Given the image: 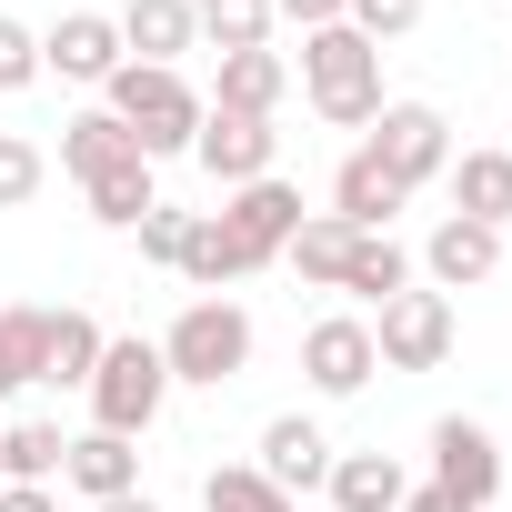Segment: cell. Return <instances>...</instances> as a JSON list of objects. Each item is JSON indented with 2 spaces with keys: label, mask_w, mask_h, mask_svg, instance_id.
<instances>
[{
  "label": "cell",
  "mask_w": 512,
  "mask_h": 512,
  "mask_svg": "<svg viewBox=\"0 0 512 512\" xmlns=\"http://www.w3.org/2000/svg\"><path fill=\"white\" fill-rule=\"evenodd\" d=\"M302 91H312V111H322L332 131H372V121H382V51H372L352 21L302 31Z\"/></svg>",
  "instance_id": "cell-1"
},
{
  "label": "cell",
  "mask_w": 512,
  "mask_h": 512,
  "mask_svg": "<svg viewBox=\"0 0 512 512\" xmlns=\"http://www.w3.org/2000/svg\"><path fill=\"white\" fill-rule=\"evenodd\" d=\"M101 111L141 141V161H171V151H191V131H201V91H191L181 71H151V61H121V71L101 81Z\"/></svg>",
  "instance_id": "cell-2"
},
{
  "label": "cell",
  "mask_w": 512,
  "mask_h": 512,
  "mask_svg": "<svg viewBox=\"0 0 512 512\" xmlns=\"http://www.w3.org/2000/svg\"><path fill=\"white\" fill-rule=\"evenodd\" d=\"M161 362H171V382H201V392L241 382V372H251V312H241L231 292L181 302V322L161 332Z\"/></svg>",
  "instance_id": "cell-3"
},
{
  "label": "cell",
  "mask_w": 512,
  "mask_h": 512,
  "mask_svg": "<svg viewBox=\"0 0 512 512\" xmlns=\"http://www.w3.org/2000/svg\"><path fill=\"white\" fill-rule=\"evenodd\" d=\"M91 432H121V442H141L151 422H161V402H171V362H161V342H101V362H91Z\"/></svg>",
  "instance_id": "cell-4"
},
{
  "label": "cell",
  "mask_w": 512,
  "mask_h": 512,
  "mask_svg": "<svg viewBox=\"0 0 512 512\" xmlns=\"http://www.w3.org/2000/svg\"><path fill=\"white\" fill-rule=\"evenodd\" d=\"M211 221L231 231L241 272H262V262H282V251H292V231H302L312 211H302V191L272 171V181H241V191H221V211H211Z\"/></svg>",
  "instance_id": "cell-5"
},
{
  "label": "cell",
  "mask_w": 512,
  "mask_h": 512,
  "mask_svg": "<svg viewBox=\"0 0 512 512\" xmlns=\"http://www.w3.org/2000/svg\"><path fill=\"white\" fill-rule=\"evenodd\" d=\"M452 292H392L382 322H372V362L382 372H442L452 362Z\"/></svg>",
  "instance_id": "cell-6"
},
{
  "label": "cell",
  "mask_w": 512,
  "mask_h": 512,
  "mask_svg": "<svg viewBox=\"0 0 512 512\" xmlns=\"http://www.w3.org/2000/svg\"><path fill=\"white\" fill-rule=\"evenodd\" d=\"M402 191H422V181H442L452 171V121L432 111V101H382V121H372V141H362Z\"/></svg>",
  "instance_id": "cell-7"
},
{
  "label": "cell",
  "mask_w": 512,
  "mask_h": 512,
  "mask_svg": "<svg viewBox=\"0 0 512 512\" xmlns=\"http://www.w3.org/2000/svg\"><path fill=\"white\" fill-rule=\"evenodd\" d=\"M432 492H452L462 512H492L502 502V442L472 412H442L432 422Z\"/></svg>",
  "instance_id": "cell-8"
},
{
  "label": "cell",
  "mask_w": 512,
  "mask_h": 512,
  "mask_svg": "<svg viewBox=\"0 0 512 512\" xmlns=\"http://www.w3.org/2000/svg\"><path fill=\"white\" fill-rule=\"evenodd\" d=\"M372 372H382V362H372V322H362V312H322V322L302 332V382H312L322 402H352Z\"/></svg>",
  "instance_id": "cell-9"
},
{
  "label": "cell",
  "mask_w": 512,
  "mask_h": 512,
  "mask_svg": "<svg viewBox=\"0 0 512 512\" xmlns=\"http://www.w3.org/2000/svg\"><path fill=\"white\" fill-rule=\"evenodd\" d=\"M272 151H282V131H272V121H241V111H211V101H201L191 161H201L221 191H241V181H272Z\"/></svg>",
  "instance_id": "cell-10"
},
{
  "label": "cell",
  "mask_w": 512,
  "mask_h": 512,
  "mask_svg": "<svg viewBox=\"0 0 512 512\" xmlns=\"http://www.w3.org/2000/svg\"><path fill=\"white\" fill-rule=\"evenodd\" d=\"M121 61H131V51H121V21H111V11H61V21L41 31V71H51V81H91V91H101Z\"/></svg>",
  "instance_id": "cell-11"
},
{
  "label": "cell",
  "mask_w": 512,
  "mask_h": 512,
  "mask_svg": "<svg viewBox=\"0 0 512 512\" xmlns=\"http://www.w3.org/2000/svg\"><path fill=\"white\" fill-rule=\"evenodd\" d=\"M251 472L282 482V492H322V482H332L322 422H312V412H272V422H262V462H251Z\"/></svg>",
  "instance_id": "cell-12"
},
{
  "label": "cell",
  "mask_w": 512,
  "mask_h": 512,
  "mask_svg": "<svg viewBox=\"0 0 512 512\" xmlns=\"http://www.w3.org/2000/svg\"><path fill=\"white\" fill-rule=\"evenodd\" d=\"M422 272H432V292H482L492 272H502V231H482V221H432V241H422Z\"/></svg>",
  "instance_id": "cell-13"
},
{
  "label": "cell",
  "mask_w": 512,
  "mask_h": 512,
  "mask_svg": "<svg viewBox=\"0 0 512 512\" xmlns=\"http://www.w3.org/2000/svg\"><path fill=\"white\" fill-rule=\"evenodd\" d=\"M121 51L131 61H151V71H181V51H201V31H191V0H121Z\"/></svg>",
  "instance_id": "cell-14"
},
{
  "label": "cell",
  "mask_w": 512,
  "mask_h": 512,
  "mask_svg": "<svg viewBox=\"0 0 512 512\" xmlns=\"http://www.w3.org/2000/svg\"><path fill=\"white\" fill-rule=\"evenodd\" d=\"M61 482H71L81 502H121V492H141V452H131L121 432H71Z\"/></svg>",
  "instance_id": "cell-15"
},
{
  "label": "cell",
  "mask_w": 512,
  "mask_h": 512,
  "mask_svg": "<svg viewBox=\"0 0 512 512\" xmlns=\"http://www.w3.org/2000/svg\"><path fill=\"white\" fill-rule=\"evenodd\" d=\"M282 91H292V61H282V51H221V91H211V111L272 121V111H282Z\"/></svg>",
  "instance_id": "cell-16"
},
{
  "label": "cell",
  "mask_w": 512,
  "mask_h": 512,
  "mask_svg": "<svg viewBox=\"0 0 512 512\" xmlns=\"http://www.w3.org/2000/svg\"><path fill=\"white\" fill-rule=\"evenodd\" d=\"M412 191L372 161V151H352L342 171H332V221H352V231H392V211H402Z\"/></svg>",
  "instance_id": "cell-17"
},
{
  "label": "cell",
  "mask_w": 512,
  "mask_h": 512,
  "mask_svg": "<svg viewBox=\"0 0 512 512\" xmlns=\"http://www.w3.org/2000/svg\"><path fill=\"white\" fill-rule=\"evenodd\" d=\"M332 512H402V492H412V472L392 462V452H332Z\"/></svg>",
  "instance_id": "cell-18"
},
{
  "label": "cell",
  "mask_w": 512,
  "mask_h": 512,
  "mask_svg": "<svg viewBox=\"0 0 512 512\" xmlns=\"http://www.w3.org/2000/svg\"><path fill=\"white\" fill-rule=\"evenodd\" d=\"M452 211L462 221H482V231H502L512 221V151H452Z\"/></svg>",
  "instance_id": "cell-19"
},
{
  "label": "cell",
  "mask_w": 512,
  "mask_h": 512,
  "mask_svg": "<svg viewBox=\"0 0 512 512\" xmlns=\"http://www.w3.org/2000/svg\"><path fill=\"white\" fill-rule=\"evenodd\" d=\"M121 161H141V141H131L111 111H81V121H61V171H71V181H101V171H121Z\"/></svg>",
  "instance_id": "cell-20"
},
{
  "label": "cell",
  "mask_w": 512,
  "mask_h": 512,
  "mask_svg": "<svg viewBox=\"0 0 512 512\" xmlns=\"http://www.w3.org/2000/svg\"><path fill=\"white\" fill-rule=\"evenodd\" d=\"M342 292L382 312L392 292H412V251H402L392 231H362V241H352V262H342Z\"/></svg>",
  "instance_id": "cell-21"
},
{
  "label": "cell",
  "mask_w": 512,
  "mask_h": 512,
  "mask_svg": "<svg viewBox=\"0 0 512 512\" xmlns=\"http://www.w3.org/2000/svg\"><path fill=\"white\" fill-rule=\"evenodd\" d=\"M61 452H71V432L61 422H0V482H61Z\"/></svg>",
  "instance_id": "cell-22"
},
{
  "label": "cell",
  "mask_w": 512,
  "mask_h": 512,
  "mask_svg": "<svg viewBox=\"0 0 512 512\" xmlns=\"http://www.w3.org/2000/svg\"><path fill=\"white\" fill-rule=\"evenodd\" d=\"M81 201H91V221H101V231H141V211L161 201V181H151V161H121V171L81 181Z\"/></svg>",
  "instance_id": "cell-23"
},
{
  "label": "cell",
  "mask_w": 512,
  "mask_h": 512,
  "mask_svg": "<svg viewBox=\"0 0 512 512\" xmlns=\"http://www.w3.org/2000/svg\"><path fill=\"white\" fill-rule=\"evenodd\" d=\"M101 342H111V332H101L91 312H51V352H41V382H51V392H81V382H91V362H101Z\"/></svg>",
  "instance_id": "cell-24"
},
{
  "label": "cell",
  "mask_w": 512,
  "mask_h": 512,
  "mask_svg": "<svg viewBox=\"0 0 512 512\" xmlns=\"http://www.w3.org/2000/svg\"><path fill=\"white\" fill-rule=\"evenodd\" d=\"M352 241H362L352 221H332V211H312V221L292 231V251H282V262H292L302 282H322V292H342V262H352Z\"/></svg>",
  "instance_id": "cell-25"
},
{
  "label": "cell",
  "mask_w": 512,
  "mask_h": 512,
  "mask_svg": "<svg viewBox=\"0 0 512 512\" xmlns=\"http://www.w3.org/2000/svg\"><path fill=\"white\" fill-rule=\"evenodd\" d=\"M191 31L211 51H272V0H191Z\"/></svg>",
  "instance_id": "cell-26"
},
{
  "label": "cell",
  "mask_w": 512,
  "mask_h": 512,
  "mask_svg": "<svg viewBox=\"0 0 512 512\" xmlns=\"http://www.w3.org/2000/svg\"><path fill=\"white\" fill-rule=\"evenodd\" d=\"M181 282H191V292H221V282H251V272H241V251H231V231H221L211 211H191V241H181Z\"/></svg>",
  "instance_id": "cell-27"
},
{
  "label": "cell",
  "mask_w": 512,
  "mask_h": 512,
  "mask_svg": "<svg viewBox=\"0 0 512 512\" xmlns=\"http://www.w3.org/2000/svg\"><path fill=\"white\" fill-rule=\"evenodd\" d=\"M201 512H292V492H282V482H262L251 462H221V472L201 482Z\"/></svg>",
  "instance_id": "cell-28"
},
{
  "label": "cell",
  "mask_w": 512,
  "mask_h": 512,
  "mask_svg": "<svg viewBox=\"0 0 512 512\" xmlns=\"http://www.w3.org/2000/svg\"><path fill=\"white\" fill-rule=\"evenodd\" d=\"M41 181H51V151H41V141H21V131H0V211H31V201H41Z\"/></svg>",
  "instance_id": "cell-29"
},
{
  "label": "cell",
  "mask_w": 512,
  "mask_h": 512,
  "mask_svg": "<svg viewBox=\"0 0 512 512\" xmlns=\"http://www.w3.org/2000/svg\"><path fill=\"white\" fill-rule=\"evenodd\" d=\"M41 352H51V312H0V372L11 382H41Z\"/></svg>",
  "instance_id": "cell-30"
},
{
  "label": "cell",
  "mask_w": 512,
  "mask_h": 512,
  "mask_svg": "<svg viewBox=\"0 0 512 512\" xmlns=\"http://www.w3.org/2000/svg\"><path fill=\"white\" fill-rule=\"evenodd\" d=\"M422 11H432V0H352V11H342V21H352V31L372 41V51H392L402 31H422Z\"/></svg>",
  "instance_id": "cell-31"
},
{
  "label": "cell",
  "mask_w": 512,
  "mask_h": 512,
  "mask_svg": "<svg viewBox=\"0 0 512 512\" xmlns=\"http://www.w3.org/2000/svg\"><path fill=\"white\" fill-rule=\"evenodd\" d=\"M31 81H41V31L0 11V91H31Z\"/></svg>",
  "instance_id": "cell-32"
},
{
  "label": "cell",
  "mask_w": 512,
  "mask_h": 512,
  "mask_svg": "<svg viewBox=\"0 0 512 512\" xmlns=\"http://www.w3.org/2000/svg\"><path fill=\"white\" fill-rule=\"evenodd\" d=\"M181 241H191V211H171V201H151V211H141V262H161V272H181Z\"/></svg>",
  "instance_id": "cell-33"
},
{
  "label": "cell",
  "mask_w": 512,
  "mask_h": 512,
  "mask_svg": "<svg viewBox=\"0 0 512 512\" xmlns=\"http://www.w3.org/2000/svg\"><path fill=\"white\" fill-rule=\"evenodd\" d=\"M352 0H272V21H302V31H332Z\"/></svg>",
  "instance_id": "cell-34"
},
{
  "label": "cell",
  "mask_w": 512,
  "mask_h": 512,
  "mask_svg": "<svg viewBox=\"0 0 512 512\" xmlns=\"http://www.w3.org/2000/svg\"><path fill=\"white\" fill-rule=\"evenodd\" d=\"M0 512H61V502H51L41 482H0Z\"/></svg>",
  "instance_id": "cell-35"
},
{
  "label": "cell",
  "mask_w": 512,
  "mask_h": 512,
  "mask_svg": "<svg viewBox=\"0 0 512 512\" xmlns=\"http://www.w3.org/2000/svg\"><path fill=\"white\" fill-rule=\"evenodd\" d=\"M402 512H462V502H452V492H432V482H412V492H402Z\"/></svg>",
  "instance_id": "cell-36"
},
{
  "label": "cell",
  "mask_w": 512,
  "mask_h": 512,
  "mask_svg": "<svg viewBox=\"0 0 512 512\" xmlns=\"http://www.w3.org/2000/svg\"><path fill=\"white\" fill-rule=\"evenodd\" d=\"M91 512H161L151 492H121V502H91Z\"/></svg>",
  "instance_id": "cell-37"
}]
</instances>
